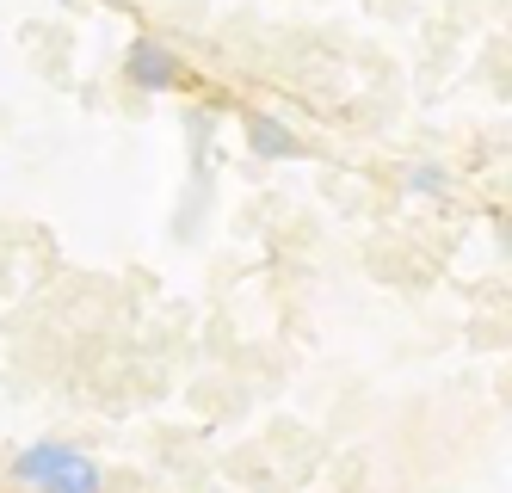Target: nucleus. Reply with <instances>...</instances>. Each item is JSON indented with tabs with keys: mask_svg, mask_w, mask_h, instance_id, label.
<instances>
[{
	"mask_svg": "<svg viewBox=\"0 0 512 493\" xmlns=\"http://www.w3.org/2000/svg\"><path fill=\"white\" fill-rule=\"evenodd\" d=\"M7 481L25 493H105V469L68 438H38L7 457Z\"/></svg>",
	"mask_w": 512,
	"mask_h": 493,
	"instance_id": "obj_1",
	"label": "nucleus"
},
{
	"mask_svg": "<svg viewBox=\"0 0 512 493\" xmlns=\"http://www.w3.org/2000/svg\"><path fill=\"white\" fill-rule=\"evenodd\" d=\"M124 81H130L136 93H149V99H167V93H186V87H192V62L179 56L167 37L136 31L130 44H124Z\"/></svg>",
	"mask_w": 512,
	"mask_h": 493,
	"instance_id": "obj_2",
	"label": "nucleus"
},
{
	"mask_svg": "<svg viewBox=\"0 0 512 493\" xmlns=\"http://www.w3.org/2000/svg\"><path fill=\"white\" fill-rule=\"evenodd\" d=\"M241 142H247V155H260V161H297L303 155V136L290 130L278 111H266V105L241 111Z\"/></svg>",
	"mask_w": 512,
	"mask_h": 493,
	"instance_id": "obj_3",
	"label": "nucleus"
},
{
	"mask_svg": "<svg viewBox=\"0 0 512 493\" xmlns=\"http://www.w3.org/2000/svg\"><path fill=\"white\" fill-rule=\"evenodd\" d=\"M401 185H408V198H445L451 192V173L432 167V161H414L408 173H401Z\"/></svg>",
	"mask_w": 512,
	"mask_h": 493,
	"instance_id": "obj_4",
	"label": "nucleus"
},
{
	"mask_svg": "<svg viewBox=\"0 0 512 493\" xmlns=\"http://www.w3.org/2000/svg\"><path fill=\"white\" fill-rule=\"evenodd\" d=\"M494 247L512 259V210H500V216H494Z\"/></svg>",
	"mask_w": 512,
	"mask_h": 493,
	"instance_id": "obj_5",
	"label": "nucleus"
}]
</instances>
